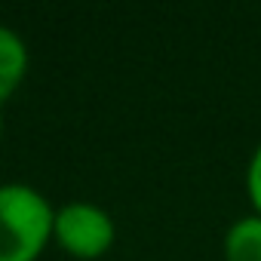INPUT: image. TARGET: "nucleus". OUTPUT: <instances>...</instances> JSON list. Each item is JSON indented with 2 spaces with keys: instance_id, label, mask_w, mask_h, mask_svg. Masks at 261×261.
Masks as SVG:
<instances>
[{
  "instance_id": "nucleus-1",
  "label": "nucleus",
  "mask_w": 261,
  "mask_h": 261,
  "mask_svg": "<svg viewBox=\"0 0 261 261\" xmlns=\"http://www.w3.org/2000/svg\"><path fill=\"white\" fill-rule=\"evenodd\" d=\"M56 206L25 181L0 185V261H37L53 243Z\"/></svg>"
},
{
  "instance_id": "nucleus-3",
  "label": "nucleus",
  "mask_w": 261,
  "mask_h": 261,
  "mask_svg": "<svg viewBox=\"0 0 261 261\" xmlns=\"http://www.w3.org/2000/svg\"><path fill=\"white\" fill-rule=\"evenodd\" d=\"M28 68H31V53L25 40L10 25H0V108L19 92V86L28 77Z\"/></svg>"
},
{
  "instance_id": "nucleus-5",
  "label": "nucleus",
  "mask_w": 261,
  "mask_h": 261,
  "mask_svg": "<svg viewBox=\"0 0 261 261\" xmlns=\"http://www.w3.org/2000/svg\"><path fill=\"white\" fill-rule=\"evenodd\" d=\"M246 197L255 215H261V142L255 145L249 163H246Z\"/></svg>"
},
{
  "instance_id": "nucleus-4",
  "label": "nucleus",
  "mask_w": 261,
  "mask_h": 261,
  "mask_svg": "<svg viewBox=\"0 0 261 261\" xmlns=\"http://www.w3.org/2000/svg\"><path fill=\"white\" fill-rule=\"evenodd\" d=\"M224 261H261V215L249 212L237 218L221 240Z\"/></svg>"
},
{
  "instance_id": "nucleus-6",
  "label": "nucleus",
  "mask_w": 261,
  "mask_h": 261,
  "mask_svg": "<svg viewBox=\"0 0 261 261\" xmlns=\"http://www.w3.org/2000/svg\"><path fill=\"white\" fill-rule=\"evenodd\" d=\"M0 142H4V114H0Z\"/></svg>"
},
{
  "instance_id": "nucleus-2",
  "label": "nucleus",
  "mask_w": 261,
  "mask_h": 261,
  "mask_svg": "<svg viewBox=\"0 0 261 261\" xmlns=\"http://www.w3.org/2000/svg\"><path fill=\"white\" fill-rule=\"evenodd\" d=\"M117 224L111 212L89 200H71L56 209L53 221V243L77 258V261H98L114 249Z\"/></svg>"
}]
</instances>
